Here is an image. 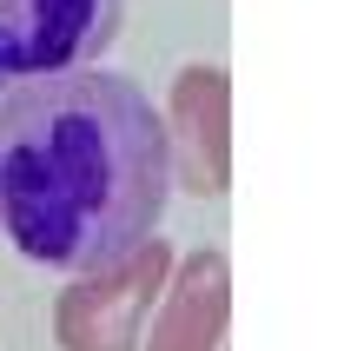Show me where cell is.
<instances>
[{
  "label": "cell",
  "mask_w": 364,
  "mask_h": 351,
  "mask_svg": "<svg viewBox=\"0 0 364 351\" xmlns=\"http://www.w3.org/2000/svg\"><path fill=\"white\" fill-rule=\"evenodd\" d=\"M225 332H232V258L219 246L173 252V272L159 285L139 351H225Z\"/></svg>",
  "instance_id": "5b68a950"
},
{
  "label": "cell",
  "mask_w": 364,
  "mask_h": 351,
  "mask_svg": "<svg viewBox=\"0 0 364 351\" xmlns=\"http://www.w3.org/2000/svg\"><path fill=\"white\" fill-rule=\"evenodd\" d=\"M126 0H0V86L53 80L119 40Z\"/></svg>",
  "instance_id": "3957f363"
},
{
  "label": "cell",
  "mask_w": 364,
  "mask_h": 351,
  "mask_svg": "<svg viewBox=\"0 0 364 351\" xmlns=\"http://www.w3.org/2000/svg\"><path fill=\"white\" fill-rule=\"evenodd\" d=\"M173 152L153 93L126 73L73 67L0 100V239L40 272L113 266L159 232Z\"/></svg>",
  "instance_id": "6da1fadb"
},
{
  "label": "cell",
  "mask_w": 364,
  "mask_h": 351,
  "mask_svg": "<svg viewBox=\"0 0 364 351\" xmlns=\"http://www.w3.org/2000/svg\"><path fill=\"white\" fill-rule=\"evenodd\" d=\"M173 179L192 199H219L232 186V73L212 60H192L173 73V93L159 106Z\"/></svg>",
  "instance_id": "277c9868"
},
{
  "label": "cell",
  "mask_w": 364,
  "mask_h": 351,
  "mask_svg": "<svg viewBox=\"0 0 364 351\" xmlns=\"http://www.w3.org/2000/svg\"><path fill=\"white\" fill-rule=\"evenodd\" d=\"M166 272H173L166 239H139L113 266L73 272L53 292V345L60 351H139Z\"/></svg>",
  "instance_id": "7a4b0ae2"
}]
</instances>
